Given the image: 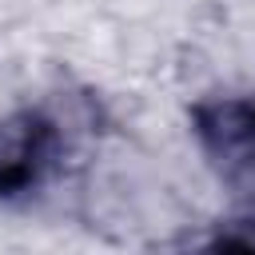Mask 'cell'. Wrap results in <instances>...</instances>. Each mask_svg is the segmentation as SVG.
I'll return each mask as SVG.
<instances>
[{
	"label": "cell",
	"instance_id": "obj_1",
	"mask_svg": "<svg viewBox=\"0 0 255 255\" xmlns=\"http://www.w3.org/2000/svg\"><path fill=\"white\" fill-rule=\"evenodd\" d=\"M52 155H56V131H52V124L28 120L16 131L12 147L0 151V195H16V191L36 187Z\"/></svg>",
	"mask_w": 255,
	"mask_h": 255
}]
</instances>
